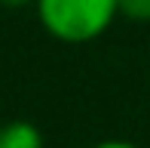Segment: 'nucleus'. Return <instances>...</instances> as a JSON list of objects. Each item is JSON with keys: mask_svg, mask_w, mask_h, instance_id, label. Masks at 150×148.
Wrapping results in <instances>:
<instances>
[{"mask_svg": "<svg viewBox=\"0 0 150 148\" xmlns=\"http://www.w3.org/2000/svg\"><path fill=\"white\" fill-rule=\"evenodd\" d=\"M37 22L61 43H92L110 31L120 16V0H37Z\"/></svg>", "mask_w": 150, "mask_h": 148, "instance_id": "1", "label": "nucleus"}, {"mask_svg": "<svg viewBox=\"0 0 150 148\" xmlns=\"http://www.w3.org/2000/svg\"><path fill=\"white\" fill-rule=\"evenodd\" d=\"M0 148H46V139L31 120H6L0 124Z\"/></svg>", "mask_w": 150, "mask_h": 148, "instance_id": "2", "label": "nucleus"}, {"mask_svg": "<svg viewBox=\"0 0 150 148\" xmlns=\"http://www.w3.org/2000/svg\"><path fill=\"white\" fill-rule=\"evenodd\" d=\"M120 16L129 22H150V0H120Z\"/></svg>", "mask_w": 150, "mask_h": 148, "instance_id": "3", "label": "nucleus"}, {"mask_svg": "<svg viewBox=\"0 0 150 148\" xmlns=\"http://www.w3.org/2000/svg\"><path fill=\"white\" fill-rule=\"evenodd\" d=\"M37 0H0L3 9H25V6H34Z\"/></svg>", "mask_w": 150, "mask_h": 148, "instance_id": "5", "label": "nucleus"}, {"mask_svg": "<svg viewBox=\"0 0 150 148\" xmlns=\"http://www.w3.org/2000/svg\"><path fill=\"white\" fill-rule=\"evenodd\" d=\"M89 148H141V145L129 142V139H104V142H95Z\"/></svg>", "mask_w": 150, "mask_h": 148, "instance_id": "4", "label": "nucleus"}]
</instances>
